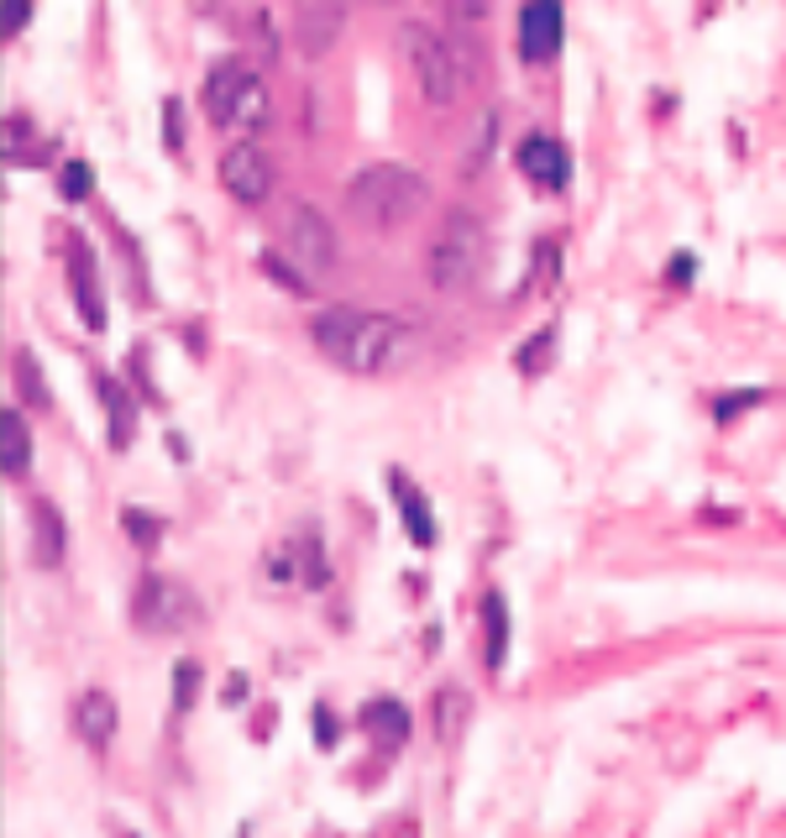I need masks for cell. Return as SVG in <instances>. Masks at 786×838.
Segmentation results:
<instances>
[{
  "label": "cell",
  "mask_w": 786,
  "mask_h": 838,
  "mask_svg": "<svg viewBox=\"0 0 786 838\" xmlns=\"http://www.w3.org/2000/svg\"><path fill=\"white\" fill-rule=\"evenodd\" d=\"M346 16H352V0H294L289 37H294L300 59H309V63L331 59L341 31H346Z\"/></svg>",
  "instance_id": "cell-8"
},
{
  "label": "cell",
  "mask_w": 786,
  "mask_h": 838,
  "mask_svg": "<svg viewBox=\"0 0 786 838\" xmlns=\"http://www.w3.org/2000/svg\"><path fill=\"white\" fill-rule=\"evenodd\" d=\"M205 116H211L215 131H237V137H252L272 120V90L268 79L252 68L246 59H215L205 68Z\"/></svg>",
  "instance_id": "cell-3"
},
{
  "label": "cell",
  "mask_w": 786,
  "mask_h": 838,
  "mask_svg": "<svg viewBox=\"0 0 786 838\" xmlns=\"http://www.w3.org/2000/svg\"><path fill=\"white\" fill-rule=\"evenodd\" d=\"M567 42V16L561 0H524L519 11V53L524 63H550Z\"/></svg>",
  "instance_id": "cell-10"
},
{
  "label": "cell",
  "mask_w": 786,
  "mask_h": 838,
  "mask_svg": "<svg viewBox=\"0 0 786 838\" xmlns=\"http://www.w3.org/2000/svg\"><path fill=\"white\" fill-rule=\"evenodd\" d=\"M122 530L137 539V550H152V545L163 539V524H157V519H148L142 509H122Z\"/></svg>",
  "instance_id": "cell-26"
},
{
  "label": "cell",
  "mask_w": 786,
  "mask_h": 838,
  "mask_svg": "<svg viewBox=\"0 0 786 838\" xmlns=\"http://www.w3.org/2000/svg\"><path fill=\"white\" fill-rule=\"evenodd\" d=\"M483 619H487V665H493V676H498V665L509 656V602L498 598V593H487Z\"/></svg>",
  "instance_id": "cell-20"
},
{
  "label": "cell",
  "mask_w": 786,
  "mask_h": 838,
  "mask_svg": "<svg viewBox=\"0 0 786 838\" xmlns=\"http://www.w3.org/2000/svg\"><path fill=\"white\" fill-rule=\"evenodd\" d=\"M435 200V189L420 168H404V163H367L357 179L346 183V210L372 226V231H404L415 226Z\"/></svg>",
  "instance_id": "cell-2"
},
{
  "label": "cell",
  "mask_w": 786,
  "mask_h": 838,
  "mask_svg": "<svg viewBox=\"0 0 786 838\" xmlns=\"http://www.w3.org/2000/svg\"><path fill=\"white\" fill-rule=\"evenodd\" d=\"M487 268V231L472 210H446L424 246V278L435 294H467Z\"/></svg>",
  "instance_id": "cell-5"
},
{
  "label": "cell",
  "mask_w": 786,
  "mask_h": 838,
  "mask_svg": "<svg viewBox=\"0 0 786 838\" xmlns=\"http://www.w3.org/2000/svg\"><path fill=\"white\" fill-rule=\"evenodd\" d=\"M31 5H37V0H5V37H22V31H27Z\"/></svg>",
  "instance_id": "cell-27"
},
{
  "label": "cell",
  "mask_w": 786,
  "mask_h": 838,
  "mask_svg": "<svg viewBox=\"0 0 786 838\" xmlns=\"http://www.w3.org/2000/svg\"><path fill=\"white\" fill-rule=\"evenodd\" d=\"M294 268H304L309 278H326L335 268V231L331 220L315 205H289L283 215V246H278Z\"/></svg>",
  "instance_id": "cell-7"
},
{
  "label": "cell",
  "mask_w": 786,
  "mask_h": 838,
  "mask_svg": "<svg viewBox=\"0 0 786 838\" xmlns=\"http://www.w3.org/2000/svg\"><path fill=\"white\" fill-rule=\"evenodd\" d=\"M398 42H404V63L415 74L420 100L435 105V111H452L456 100L467 94V85H472V59L461 53V42H452L446 31H435L430 22H404Z\"/></svg>",
  "instance_id": "cell-4"
},
{
  "label": "cell",
  "mask_w": 786,
  "mask_h": 838,
  "mask_svg": "<svg viewBox=\"0 0 786 838\" xmlns=\"http://www.w3.org/2000/svg\"><path fill=\"white\" fill-rule=\"evenodd\" d=\"M393 493H398V513H404V530L415 535V545H435V519H430V504H424L420 487H409L404 472H393Z\"/></svg>",
  "instance_id": "cell-17"
},
{
  "label": "cell",
  "mask_w": 786,
  "mask_h": 838,
  "mask_svg": "<svg viewBox=\"0 0 786 838\" xmlns=\"http://www.w3.org/2000/svg\"><path fill=\"white\" fill-rule=\"evenodd\" d=\"M665 278H671L676 289H687V283H693V257H687V252H676V263H671V272H665Z\"/></svg>",
  "instance_id": "cell-31"
},
{
  "label": "cell",
  "mask_w": 786,
  "mask_h": 838,
  "mask_svg": "<svg viewBox=\"0 0 786 838\" xmlns=\"http://www.w3.org/2000/svg\"><path fill=\"white\" fill-rule=\"evenodd\" d=\"M309 341L315 352L357 378H389L398 367H409L420 352V335L409 320L383 315V309H352V304H331L309 320Z\"/></svg>",
  "instance_id": "cell-1"
},
{
  "label": "cell",
  "mask_w": 786,
  "mask_h": 838,
  "mask_svg": "<svg viewBox=\"0 0 786 838\" xmlns=\"http://www.w3.org/2000/svg\"><path fill=\"white\" fill-rule=\"evenodd\" d=\"M0 446H5V478H22L31 467V435H27V419L16 409L0 415Z\"/></svg>",
  "instance_id": "cell-19"
},
{
  "label": "cell",
  "mask_w": 786,
  "mask_h": 838,
  "mask_svg": "<svg viewBox=\"0 0 786 838\" xmlns=\"http://www.w3.org/2000/svg\"><path fill=\"white\" fill-rule=\"evenodd\" d=\"M131 619H137L142 634H183V628H194L205 619V608L174 576H142L137 598H131Z\"/></svg>",
  "instance_id": "cell-6"
},
{
  "label": "cell",
  "mask_w": 786,
  "mask_h": 838,
  "mask_svg": "<svg viewBox=\"0 0 786 838\" xmlns=\"http://www.w3.org/2000/svg\"><path fill=\"white\" fill-rule=\"evenodd\" d=\"M756 398H760V393H728V398H719V404H713V415H719V424H728L739 409H750Z\"/></svg>",
  "instance_id": "cell-29"
},
{
  "label": "cell",
  "mask_w": 786,
  "mask_h": 838,
  "mask_svg": "<svg viewBox=\"0 0 786 838\" xmlns=\"http://www.w3.org/2000/svg\"><path fill=\"white\" fill-rule=\"evenodd\" d=\"M515 163L535 189H567V183H572V152L561 148L556 137H545V131H535V137L519 142Z\"/></svg>",
  "instance_id": "cell-11"
},
{
  "label": "cell",
  "mask_w": 786,
  "mask_h": 838,
  "mask_svg": "<svg viewBox=\"0 0 786 838\" xmlns=\"http://www.w3.org/2000/svg\"><path fill=\"white\" fill-rule=\"evenodd\" d=\"M467 719H472V691L467 687L435 691V739H441V745H452L456 734L467 728Z\"/></svg>",
  "instance_id": "cell-18"
},
{
  "label": "cell",
  "mask_w": 786,
  "mask_h": 838,
  "mask_svg": "<svg viewBox=\"0 0 786 838\" xmlns=\"http://www.w3.org/2000/svg\"><path fill=\"white\" fill-rule=\"evenodd\" d=\"M294 545V539H289ZM294 556L304 561V587H326V550H320V530L309 524L304 530V539L294 545Z\"/></svg>",
  "instance_id": "cell-22"
},
{
  "label": "cell",
  "mask_w": 786,
  "mask_h": 838,
  "mask_svg": "<svg viewBox=\"0 0 786 838\" xmlns=\"http://www.w3.org/2000/svg\"><path fill=\"white\" fill-rule=\"evenodd\" d=\"M16 389L31 409H53V393H48V378H42V361L31 352H16Z\"/></svg>",
  "instance_id": "cell-21"
},
{
  "label": "cell",
  "mask_w": 786,
  "mask_h": 838,
  "mask_svg": "<svg viewBox=\"0 0 786 838\" xmlns=\"http://www.w3.org/2000/svg\"><path fill=\"white\" fill-rule=\"evenodd\" d=\"M116 723H122V713H116L111 691H85V697L74 702V734H79L94 754H105V749H111V739H116Z\"/></svg>",
  "instance_id": "cell-14"
},
{
  "label": "cell",
  "mask_w": 786,
  "mask_h": 838,
  "mask_svg": "<svg viewBox=\"0 0 786 838\" xmlns=\"http://www.w3.org/2000/svg\"><path fill=\"white\" fill-rule=\"evenodd\" d=\"M550 357H556V326L535 330V335L524 341V352H519V372H524V378H535V372H541Z\"/></svg>",
  "instance_id": "cell-24"
},
{
  "label": "cell",
  "mask_w": 786,
  "mask_h": 838,
  "mask_svg": "<svg viewBox=\"0 0 786 838\" xmlns=\"http://www.w3.org/2000/svg\"><path fill=\"white\" fill-rule=\"evenodd\" d=\"M363 728L383 749H398L404 739H409V708H404L398 697H372V702L363 708Z\"/></svg>",
  "instance_id": "cell-15"
},
{
  "label": "cell",
  "mask_w": 786,
  "mask_h": 838,
  "mask_svg": "<svg viewBox=\"0 0 786 838\" xmlns=\"http://www.w3.org/2000/svg\"><path fill=\"white\" fill-rule=\"evenodd\" d=\"M68 283H74V304L90 330H105V294H100V272H94V252L85 241L68 246Z\"/></svg>",
  "instance_id": "cell-13"
},
{
  "label": "cell",
  "mask_w": 786,
  "mask_h": 838,
  "mask_svg": "<svg viewBox=\"0 0 786 838\" xmlns=\"http://www.w3.org/2000/svg\"><path fill=\"white\" fill-rule=\"evenodd\" d=\"M456 11V22H483L487 11H493V0H446Z\"/></svg>",
  "instance_id": "cell-30"
},
{
  "label": "cell",
  "mask_w": 786,
  "mask_h": 838,
  "mask_svg": "<svg viewBox=\"0 0 786 838\" xmlns=\"http://www.w3.org/2000/svg\"><path fill=\"white\" fill-rule=\"evenodd\" d=\"M220 189L237 200V205H263L272 194V157L257 142H231L220 152Z\"/></svg>",
  "instance_id": "cell-9"
},
{
  "label": "cell",
  "mask_w": 786,
  "mask_h": 838,
  "mask_svg": "<svg viewBox=\"0 0 786 838\" xmlns=\"http://www.w3.org/2000/svg\"><path fill=\"white\" fill-rule=\"evenodd\" d=\"M59 194L68 205H79V200H90L94 194V168L85 157H74V163H63L59 168Z\"/></svg>",
  "instance_id": "cell-23"
},
{
  "label": "cell",
  "mask_w": 786,
  "mask_h": 838,
  "mask_svg": "<svg viewBox=\"0 0 786 838\" xmlns=\"http://www.w3.org/2000/svg\"><path fill=\"white\" fill-rule=\"evenodd\" d=\"M31 567L37 571H59L68 556V524L53 498H31Z\"/></svg>",
  "instance_id": "cell-12"
},
{
  "label": "cell",
  "mask_w": 786,
  "mask_h": 838,
  "mask_svg": "<svg viewBox=\"0 0 786 838\" xmlns=\"http://www.w3.org/2000/svg\"><path fill=\"white\" fill-rule=\"evenodd\" d=\"M100 398H105V415H111V450H126L131 446V435H137V404H131V393L116 383V378H105L100 383Z\"/></svg>",
  "instance_id": "cell-16"
},
{
  "label": "cell",
  "mask_w": 786,
  "mask_h": 838,
  "mask_svg": "<svg viewBox=\"0 0 786 838\" xmlns=\"http://www.w3.org/2000/svg\"><path fill=\"white\" fill-rule=\"evenodd\" d=\"M335 739H341V723H335V719H331V708L320 702V708H315V745L326 749V745H335Z\"/></svg>",
  "instance_id": "cell-28"
},
{
  "label": "cell",
  "mask_w": 786,
  "mask_h": 838,
  "mask_svg": "<svg viewBox=\"0 0 786 838\" xmlns=\"http://www.w3.org/2000/svg\"><path fill=\"white\" fill-rule=\"evenodd\" d=\"M200 682H205L200 660H179V665H174V713H189V708H194Z\"/></svg>",
  "instance_id": "cell-25"
}]
</instances>
